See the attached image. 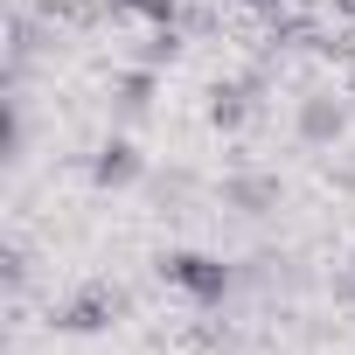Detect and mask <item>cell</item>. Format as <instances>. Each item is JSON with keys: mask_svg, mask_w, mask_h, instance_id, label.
Masks as SVG:
<instances>
[{"mask_svg": "<svg viewBox=\"0 0 355 355\" xmlns=\"http://www.w3.org/2000/svg\"><path fill=\"white\" fill-rule=\"evenodd\" d=\"M112 313H119V293L91 286L84 300H70V306H63V327H70V334H98V327H105Z\"/></svg>", "mask_w": 355, "mask_h": 355, "instance_id": "cell-3", "label": "cell"}, {"mask_svg": "<svg viewBox=\"0 0 355 355\" xmlns=\"http://www.w3.org/2000/svg\"><path fill=\"white\" fill-rule=\"evenodd\" d=\"M91 182H98V189H125V182H139V146H132V139H105L98 160H91Z\"/></svg>", "mask_w": 355, "mask_h": 355, "instance_id": "cell-2", "label": "cell"}, {"mask_svg": "<svg viewBox=\"0 0 355 355\" xmlns=\"http://www.w3.org/2000/svg\"><path fill=\"white\" fill-rule=\"evenodd\" d=\"M125 15H139V21H153V28H167L174 21V0H119Z\"/></svg>", "mask_w": 355, "mask_h": 355, "instance_id": "cell-5", "label": "cell"}, {"mask_svg": "<svg viewBox=\"0 0 355 355\" xmlns=\"http://www.w3.org/2000/svg\"><path fill=\"white\" fill-rule=\"evenodd\" d=\"M209 125H223V132H230V125H244V98H237V91H216V105H209Z\"/></svg>", "mask_w": 355, "mask_h": 355, "instance_id": "cell-4", "label": "cell"}, {"mask_svg": "<svg viewBox=\"0 0 355 355\" xmlns=\"http://www.w3.org/2000/svg\"><path fill=\"white\" fill-rule=\"evenodd\" d=\"M327 132H341V112L334 105H306V139H327Z\"/></svg>", "mask_w": 355, "mask_h": 355, "instance_id": "cell-6", "label": "cell"}, {"mask_svg": "<svg viewBox=\"0 0 355 355\" xmlns=\"http://www.w3.org/2000/svg\"><path fill=\"white\" fill-rule=\"evenodd\" d=\"M160 279L182 286L189 300H223V293H230V265L209 258V251H167V258H160Z\"/></svg>", "mask_w": 355, "mask_h": 355, "instance_id": "cell-1", "label": "cell"}]
</instances>
